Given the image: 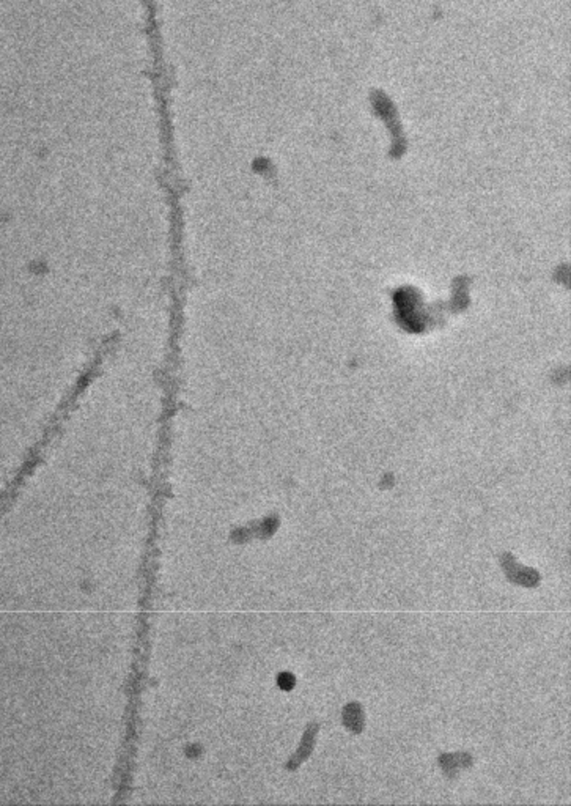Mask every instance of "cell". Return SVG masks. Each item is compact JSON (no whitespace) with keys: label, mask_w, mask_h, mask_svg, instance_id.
Masks as SVG:
<instances>
[{"label":"cell","mask_w":571,"mask_h":806,"mask_svg":"<svg viewBox=\"0 0 571 806\" xmlns=\"http://www.w3.org/2000/svg\"><path fill=\"white\" fill-rule=\"evenodd\" d=\"M342 723L351 734H361L365 726V715L359 702H348L342 710Z\"/></svg>","instance_id":"3"},{"label":"cell","mask_w":571,"mask_h":806,"mask_svg":"<svg viewBox=\"0 0 571 806\" xmlns=\"http://www.w3.org/2000/svg\"><path fill=\"white\" fill-rule=\"evenodd\" d=\"M318 729H320V726L317 725V723H311V725L307 726L304 737H302L299 750H297V752L293 756V759L288 762V766H287L288 770H295L301 762H304L307 757L311 756L313 745H315V739H317V734H318Z\"/></svg>","instance_id":"4"},{"label":"cell","mask_w":571,"mask_h":806,"mask_svg":"<svg viewBox=\"0 0 571 806\" xmlns=\"http://www.w3.org/2000/svg\"><path fill=\"white\" fill-rule=\"evenodd\" d=\"M281 685L283 686V689H287V690L293 689V685H295V677H293V675H291V674H283V675H282V680H281Z\"/></svg>","instance_id":"5"},{"label":"cell","mask_w":571,"mask_h":806,"mask_svg":"<svg viewBox=\"0 0 571 806\" xmlns=\"http://www.w3.org/2000/svg\"><path fill=\"white\" fill-rule=\"evenodd\" d=\"M438 764L447 778L455 780L461 770L474 766V757L469 752H442L439 756Z\"/></svg>","instance_id":"2"},{"label":"cell","mask_w":571,"mask_h":806,"mask_svg":"<svg viewBox=\"0 0 571 806\" xmlns=\"http://www.w3.org/2000/svg\"><path fill=\"white\" fill-rule=\"evenodd\" d=\"M501 566L505 577L510 583L522 586V588H537L541 582V575L532 567L521 566L511 553L501 556Z\"/></svg>","instance_id":"1"}]
</instances>
